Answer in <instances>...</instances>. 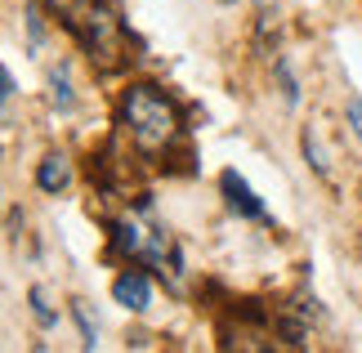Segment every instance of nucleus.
<instances>
[{
    "mask_svg": "<svg viewBox=\"0 0 362 353\" xmlns=\"http://www.w3.org/2000/svg\"><path fill=\"white\" fill-rule=\"evenodd\" d=\"M117 112H121V125H125V134H130V144L144 161H165L175 152V144L184 139L179 103L161 86H148V81L125 86Z\"/></svg>",
    "mask_w": 362,
    "mask_h": 353,
    "instance_id": "f257e3e1",
    "label": "nucleus"
},
{
    "mask_svg": "<svg viewBox=\"0 0 362 353\" xmlns=\"http://www.w3.org/2000/svg\"><path fill=\"white\" fill-rule=\"evenodd\" d=\"M112 250L121 260L157 268V277H170V287H179V277H184V250L161 219H152L148 202H139L121 219H112Z\"/></svg>",
    "mask_w": 362,
    "mask_h": 353,
    "instance_id": "f03ea898",
    "label": "nucleus"
},
{
    "mask_svg": "<svg viewBox=\"0 0 362 353\" xmlns=\"http://www.w3.org/2000/svg\"><path fill=\"white\" fill-rule=\"evenodd\" d=\"M49 13H59L63 27L76 36V45L90 54L103 72L125 63V23L107 0H40Z\"/></svg>",
    "mask_w": 362,
    "mask_h": 353,
    "instance_id": "7ed1b4c3",
    "label": "nucleus"
},
{
    "mask_svg": "<svg viewBox=\"0 0 362 353\" xmlns=\"http://www.w3.org/2000/svg\"><path fill=\"white\" fill-rule=\"evenodd\" d=\"M219 192H224V202H228V210H238L242 219H255V224H273V215L264 210V202L255 197V188L238 175V170H224L219 175Z\"/></svg>",
    "mask_w": 362,
    "mask_h": 353,
    "instance_id": "20e7f679",
    "label": "nucleus"
},
{
    "mask_svg": "<svg viewBox=\"0 0 362 353\" xmlns=\"http://www.w3.org/2000/svg\"><path fill=\"white\" fill-rule=\"evenodd\" d=\"M112 300L121 308H130V313H148V308H152V282H148L144 268H125V273H117Z\"/></svg>",
    "mask_w": 362,
    "mask_h": 353,
    "instance_id": "39448f33",
    "label": "nucleus"
},
{
    "mask_svg": "<svg viewBox=\"0 0 362 353\" xmlns=\"http://www.w3.org/2000/svg\"><path fill=\"white\" fill-rule=\"evenodd\" d=\"M67 183H72V161H67V152H49V157L36 166V188L40 192H63Z\"/></svg>",
    "mask_w": 362,
    "mask_h": 353,
    "instance_id": "423d86ee",
    "label": "nucleus"
},
{
    "mask_svg": "<svg viewBox=\"0 0 362 353\" xmlns=\"http://www.w3.org/2000/svg\"><path fill=\"white\" fill-rule=\"evenodd\" d=\"M49 103L59 112H72L76 108V94H72V81H67V67H49Z\"/></svg>",
    "mask_w": 362,
    "mask_h": 353,
    "instance_id": "0eeeda50",
    "label": "nucleus"
},
{
    "mask_svg": "<svg viewBox=\"0 0 362 353\" xmlns=\"http://www.w3.org/2000/svg\"><path fill=\"white\" fill-rule=\"evenodd\" d=\"M300 152H304V161H309L313 166V170L317 175H331V166H327V152H322V144H317V130H313V125H304V130H300Z\"/></svg>",
    "mask_w": 362,
    "mask_h": 353,
    "instance_id": "6e6552de",
    "label": "nucleus"
},
{
    "mask_svg": "<svg viewBox=\"0 0 362 353\" xmlns=\"http://www.w3.org/2000/svg\"><path fill=\"white\" fill-rule=\"evenodd\" d=\"M23 23H27V50L45 45V18H40V0H27L23 5Z\"/></svg>",
    "mask_w": 362,
    "mask_h": 353,
    "instance_id": "1a4fd4ad",
    "label": "nucleus"
},
{
    "mask_svg": "<svg viewBox=\"0 0 362 353\" xmlns=\"http://www.w3.org/2000/svg\"><path fill=\"white\" fill-rule=\"evenodd\" d=\"M273 76H277V86H282V103L296 108V103H300V81H296V72H291V63L277 59V63H273Z\"/></svg>",
    "mask_w": 362,
    "mask_h": 353,
    "instance_id": "9d476101",
    "label": "nucleus"
},
{
    "mask_svg": "<svg viewBox=\"0 0 362 353\" xmlns=\"http://www.w3.org/2000/svg\"><path fill=\"white\" fill-rule=\"evenodd\" d=\"M72 318H76V327H81V345L99 349V327L90 322V304L86 300H72Z\"/></svg>",
    "mask_w": 362,
    "mask_h": 353,
    "instance_id": "9b49d317",
    "label": "nucleus"
},
{
    "mask_svg": "<svg viewBox=\"0 0 362 353\" xmlns=\"http://www.w3.org/2000/svg\"><path fill=\"white\" fill-rule=\"evenodd\" d=\"M27 304H32V318H36V327H59V313H54V308L45 304V291H40V287H32V291H27Z\"/></svg>",
    "mask_w": 362,
    "mask_h": 353,
    "instance_id": "f8f14e48",
    "label": "nucleus"
},
{
    "mask_svg": "<svg viewBox=\"0 0 362 353\" xmlns=\"http://www.w3.org/2000/svg\"><path fill=\"white\" fill-rule=\"evenodd\" d=\"M344 121H349L354 139H362V98L358 94H349V103H344Z\"/></svg>",
    "mask_w": 362,
    "mask_h": 353,
    "instance_id": "ddd939ff",
    "label": "nucleus"
},
{
    "mask_svg": "<svg viewBox=\"0 0 362 353\" xmlns=\"http://www.w3.org/2000/svg\"><path fill=\"white\" fill-rule=\"evenodd\" d=\"M13 94H18V81H13V72H9V67H0V98L9 103Z\"/></svg>",
    "mask_w": 362,
    "mask_h": 353,
    "instance_id": "4468645a",
    "label": "nucleus"
},
{
    "mask_svg": "<svg viewBox=\"0 0 362 353\" xmlns=\"http://www.w3.org/2000/svg\"><path fill=\"white\" fill-rule=\"evenodd\" d=\"M18 224H23V210L9 206V237H18Z\"/></svg>",
    "mask_w": 362,
    "mask_h": 353,
    "instance_id": "2eb2a0df",
    "label": "nucleus"
}]
</instances>
